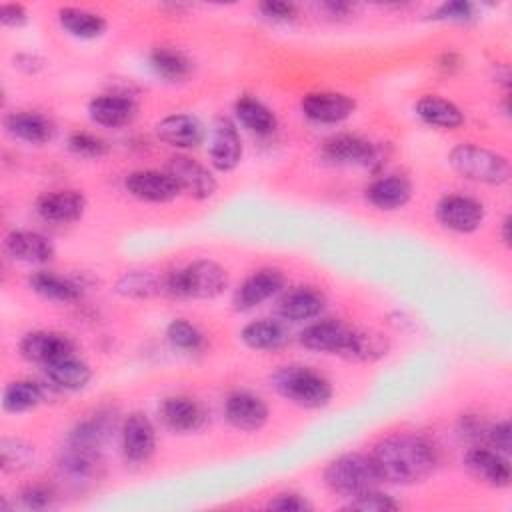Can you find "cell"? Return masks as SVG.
I'll return each instance as SVG.
<instances>
[{"label": "cell", "instance_id": "cell-1", "mask_svg": "<svg viewBox=\"0 0 512 512\" xmlns=\"http://www.w3.org/2000/svg\"><path fill=\"white\" fill-rule=\"evenodd\" d=\"M370 458L380 480L392 484L420 482L436 466L434 446L416 434H394L380 440Z\"/></svg>", "mask_w": 512, "mask_h": 512}, {"label": "cell", "instance_id": "cell-2", "mask_svg": "<svg viewBox=\"0 0 512 512\" xmlns=\"http://www.w3.org/2000/svg\"><path fill=\"white\" fill-rule=\"evenodd\" d=\"M280 396L302 408H324L332 398L330 382L308 366H282L272 374Z\"/></svg>", "mask_w": 512, "mask_h": 512}, {"label": "cell", "instance_id": "cell-3", "mask_svg": "<svg viewBox=\"0 0 512 512\" xmlns=\"http://www.w3.org/2000/svg\"><path fill=\"white\" fill-rule=\"evenodd\" d=\"M228 286V272L212 260H196L166 276V292L176 298H216Z\"/></svg>", "mask_w": 512, "mask_h": 512}, {"label": "cell", "instance_id": "cell-4", "mask_svg": "<svg viewBox=\"0 0 512 512\" xmlns=\"http://www.w3.org/2000/svg\"><path fill=\"white\" fill-rule=\"evenodd\" d=\"M324 482L334 494L356 498L368 490H374L382 480L370 456L342 454L326 466Z\"/></svg>", "mask_w": 512, "mask_h": 512}, {"label": "cell", "instance_id": "cell-5", "mask_svg": "<svg viewBox=\"0 0 512 512\" xmlns=\"http://www.w3.org/2000/svg\"><path fill=\"white\" fill-rule=\"evenodd\" d=\"M450 166L464 178L500 186L510 180V162L506 156L476 144H458L448 156Z\"/></svg>", "mask_w": 512, "mask_h": 512}, {"label": "cell", "instance_id": "cell-6", "mask_svg": "<svg viewBox=\"0 0 512 512\" xmlns=\"http://www.w3.org/2000/svg\"><path fill=\"white\" fill-rule=\"evenodd\" d=\"M320 154L326 162L344 164V166L360 164V166L372 168L376 164H382V160H384L380 146H376L360 136H354V134H338V136L328 138L322 144Z\"/></svg>", "mask_w": 512, "mask_h": 512}, {"label": "cell", "instance_id": "cell-7", "mask_svg": "<svg viewBox=\"0 0 512 512\" xmlns=\"http://www.w3.org/2000/svg\"><path fill=\"white\" fill-rule=\"evenodd\" d=\"M484 206L476 198L464 194H448L436 204V218L438 222L460 234H468L480 228L484 222Z\"/></svg>", "mask_w": 512, "mask_h": 512}, {"label": "cell", "instance_id": "cell-8", "mask_svg": "<svg viewBox=\"0 0 512 512\" xmlns=\"http://www.w3.org/2000/svg\"><path fill=\"white\" fill-rule=\"evenodd\" d=\"M166 172L176 180L182 192L196 200H206L214 196L218 188V182L212 176V172H208V168H204L200 162L184 154L172 156L166 164Z\"/></svg>", "mask_w": 512, "mask_h": 512}, {"label": "cell", "instance_id": "cell-9", "mask_svg": "<svg viewBox=\"0 0 512 512\" xmlns=\"http://www.w3.org/2000/svg\"><path fill=\"white\" fill-rule=\"evenodd\" d=\"M208 154H210V164L220 172H230L240 164L242 140L236 124L230 118L218 116L214 120Z\"/></svg>", "mask_w": 512, "mask_h": 512}, {"label": "cell", "instance_id": "cell-10", "mask_svg": "<svg viewBox=\"0 0 512 512\" xmlns=\"http://www.w3.org/2000/svg\"><path fill=\"white\" fill-rule=\"evenodd\" d=\"M126 190L144 202H154V204H164L174 200L182 190L176 184V180L164 170H136L130 172L124 180Z\"/></svg>", "mask_w": 512, "mask_h": 512}, {"label": "cell", "instance_id": "cell-11", "mask_svg": "<svg viewBox=\"0 0 512 512\" xmlns=\"http://www.w3.org/2000/svg\"><path fill=\"white\" fill-rule=\"evenodd\" d=\"M20 354L28 362L46 366L58 358L74 354V344L66 334L52 330H34L24 334V338L20 340Z\"/></svg>", "mask_w": 512, "mask_h": 512}, {"label": "cell", "instance_id": "cell-12", "mask_svg": "<svg viewBox=\"0 0 512 512\" xmlns=\"http://www.w3.org/2000/svg\"><path fill=\"white\" fill-rule=\"evenodd\" d=\"M300 108L306 118L320 124H338L352 116L356 100L342 92H310L302 98Z\"/></svg>", "mask_w": 512, "mask_h": 512}, {"label": "cell", "instance_id": "cell-13", "mask_svg": "<svg viewBox=\"0 0 512 512\" xmlns=\"http://www.w3.org/2000/svg\"><path fill=\"white\" fill-rule=\"evenodd\" d=\"M284 288V274L278 268H260L250 274L234 294L236 310H252Z\"/></svg>", "mask_w": 512, "mask_h": 512}, {"label": "cell", "instance_id": "cell-14", "mask_svg": "<svg viewBox=\"0 0 512 512\" xmlns=\"http://www.w3.org/2000/svg\"><path fill=\"white\" fill-rule=\"evenodd\" d=\"M156 448V430L144 412H132L122 424V452L130 462H146Z\"/></svg>", "mask_w": 512, "mask_h": 512}, {"label": "cell", "instance_id": "cell-15", "mask_svg": "<svg viewBox=\"0 0 512 512\" xmlns=\"http://www.w3.org/2000/svg\"><path fill=\"white\" fill-rule=\"evenodd\" d=\"M224 416L234 428L242 432H256L268 422L270 410L260 396L250 392H234L224 402Z\"/></svg>", "mask_w": 512, "mask_h": 512}, {"label": "cell", "instance_id": "cell-16", "mask_svg": "<svg viewBox=\"0 0 512 512\" xmlns=\"http://www.w3.org/2000/svg\"><path fill=\"white\" fill-rule=\"evenodd\" d=\"M36 212L42 220L54 224H70L84 216L86 198L78 190L46 192L36 202Z\"/></svg>", "mask_w": 512, "mask_h": 512}, {"label": "cell", "instance_id": "cell-17", "mask_svg": "<svg viewBox=\"0 0 512 512\" xmlns=\"http://www.w3.org/2000/svg\"><path fill=\"white\" fill-rule=\"evenodd\" d=\"M160 418L176 434H190L204 426L206 412L202 404L190 396H170L160 404Z\"/></svg>", "mask_w": 512, "mask_h": 512}, {"label": "cell", "instance_id": "cell-18", "mask_svg": "<svg viewBox=\"0 0 512 512\" xmlns=\"http://www.w3.org/2000/svg\"><path fill=\"white\" fill-rule=\"evenodd\" d=\"M352 336V328L338 320H320L306 326L300 332V344L314 352L340 354L346 350L348 340Z\"/></svg>", "mask_w": 512, "mask_h": 512}, {"label": "cell", "instance_id": "cell-19", "mask_svg": "<svg viewBox=\"0 0 512 512\" xmlns=\"http://www.w3.org/2000/svg\"><path fill=\"white\" fill-rule=\"evenodd\" d=\"M156 136L168 146L190 150L202 144L204 126L196 116L172 114L156 124Z\"/></svg>", "mask_w": 512, "mask_h": 512}, {"label": "cell", "instance_id": "cell-20", "mask_svg": "<svg viewBox=\"0 0 512 512\" xmlns=\"http://www.w3.org/2000/svg\"><path fill=\"white\" fill-rule=\"evenodd\" d=\"M464 466L470 470V474L490 486L506 488L510 484V464L496 450L480 446L472 448L464 456Z\"/></svg>", "mask_w": 512, "mask_h": 512}, {"label": "cell", "instance_id": "cell-21", "mask_svg": "<svg viewBox=\"0 0 512 512\" xmlns=\"http://www.w3.org/2000/svg\"><path fill=\"white\" fill-rule=\"evenodd\" d=\"M136 112V102L126 94H102L92 98L88 104V114L92 122L106 128H120L130 124Z\"/></svg>", "mask_w": 512, "mask_h": 512}, {"label": "cell", "instance_id": "cell-22", "mask_svg": "<svg viewBox=\"0 0 512 512\" xmlns=\"http://www.w3.org/2000/svg\"><path fill=\"white\" fill-rule=\"evenodd\" d=\"M6 252L20 262H28V264H46L54 258V246L52 242L38 234V232H30V230H14L6 236Z\"/></svg>", "mask_w": 512, "mask_h": 512}, {"label": "cell", "instance_id": "cell-23", "mask_svg": "<svg viewBox=\"0 0 512 512\" xmlns=\"http://www.w3.org/2000/svg\"><path fill=\"white\" fill-rule=\"evenodd\" d=\"M276 310L284 320H310L324 310V296L310 286H294L282 294Z\"/></svg>", "mask_w": 512, "mask_h": 512}, {"label": "cell", "instance_id": "cell-24", "mask_svg": "<svg viewBox=\"0 0 512 512\" xmlns=\"http://www.w3.org/2000/svg\"><path fill=\"white\" fill-rule=\"evenodd\" d=\"M410 196H412V184L406 176H400V174H388V176L376 178L366 188V200L378 210H398L404 204H408Z\"/></svg>", "mask_w": 512, "mask_h": 512}, {"label": "cell", "instance_id": "cell-25", "mask_svg": "<svg viewBox=\"0 0 512 512\" xmlns=\"http://www.w3.org/2000/svg\"><path fill=\"white\" fill-rule=\"evenodd\" d=\"M4 126L14 138L28 144H36V146L50 142L56 132L52 120H48L40 112H28V110L8 114L4 120Z\"/></svg>", "mask_w": 512, "mask_h": 512}, {"label": "cell", "instance_id": "cell-26", "mask_svg": "<svg viewBox=\"0 0 512 512\" xmlns=\"http://www.w3.org/2000/svg\"><path fill=\"white\" fill-rule=\"evenodd\" d=\"M240 338L252 350L274 352L288 344L290 334L282 322L270 320V318H260V320L246 324L240 332Z\"/></svg>", "mask_w": 512, "mask_h": 512}, {"label": "cell", "instance_id": "cell-27", "mask_svg": "<svg viewBox=\"0 0 512 512\" xmlns=\"http://www.w3.org/2000/svg\"><path fill=\"white\" fill-rule=\"evenodd\" d=\"M44 372L52 382V386L62 390H82L92 380L90 366L84 360L76 358L74 354L46 364Z\"/></svg>", "mask_w": 512, "mask_h": 512}, {"label": "cell", "instance_id": "cell-28", "mask_svg": "<svg viewBox=\"0 0 512 512\" xmlns=\"http://www.w3.org/2000/svg\"><path fill=\"white\" fill-rule=\"evenodd\" d=\"M416 114L422 122H426L428 126H436V128H446V130H454L458 126H462L464 122V114L462 110L436 94H426L416 102Z\"/></svg>", "mask_w": 512, "mask_h": 512}, {"label": "cell", "instance_id": "cell-29", "mask_svg": "<svg viewBox=\"0 0 512 512\" xmlns=\"http://www.w3.org/2000/svg\"><path fill=\"white\" fill-rule=\"evenodd\" d=\"M28 286L32 292H36L38 296L52 300V302L68 304V302H76L82 296V290L76 282H72L70 278H64V276H58L54 272H46V270L34 272L28 278Z\"/></svg>", "mask_w": 512, "mask_h": 512}, {"label": "cell", "instance_id": "cell-30", "mask_svg": "<svg viewBox=\"0 0 512 512\" xmlns=\"http://www.w3.org/2000/svg\"><path fill=\"white\" fill-rule=\"evenodd\" d=\"M390 352V340L382 332L376 330H354L348 340L344 358L354 362H376Z\"/></svg>", "mask_w": 512, "mask_h": 512}, {"label": "cell", "instance_id": "cell-31", "mask_svg": "<svg viewBox=\"0 0 512 512\" xmlns=\"http://www.w3.org/2000/svg\"><path fill=\"white\" fill-rule=\"evenodd\" d=\"M58 22L60 26L74 38L80 40H92L106 32V20L100 14H94L90 10L66 6L58 10Z\"/></svg>", "mask_w": 512, "mask_h": 512}, {"label": "cell", "instance_id": "cell-32", "mask_svg": "<svg viewBox=\"0 0 512 512\" xmlns=\"http://www.w3.org/2000/svg\"><path fill=\"white\" fill-rule=\"evenodd\" d=\"M150 68L166 82H184L194 72V62L180 50L156 48L150 52Z\"/></svg>", "mask_w": 512, "mask_h": 512}, {"label": "cell", "instance_id": "cell-33", "mask_svg": "<svg viewBox=\"0 0 512 512\" xmlns=\"http://www.w3.org/2000/svg\"><path fill=\"white\" fill-rule=\"evenodd\" d=\"M234 114L244 128H248L250 132H256V134H262V136L272 134L278 124L274 112L266 104H262L260 100H256L252 96L238 98L234 104Z\"/></svg>", "mask_w": 512, "mask_h": 512}, {"label": "cell", "instance_id": "cell-34", "mask_svg": "<svg viewBox=\"0 0 512 512\" xmlns=\"http://www.w3.org/2000/svg\"><path fill=\"white\" fill-rule=\"evenodd\" d=\"M116 292L124 298H152L166 292V278L144 270L124 272L116 282Z\"/></svg>", "mask_w": 512, "mask_h": 512}, {"label": "cell", "instance_id": "cell-35", "mask_svg": "<svg viewBox=\"0 0 512 512\" xmlns=\"http://www.w3.org/2000/svg\"><path fill=\"white\" fill-rule=\"evenodd\" d=\"M46 400V390L32 380H16L4 388L2 406L6 412H26Z\"/></svg>", "mask_w": 512, "mask_h": 512}, {"label": "cell", "instance_id": "cell-36", "mask_svg": "<svg viewBox=\"0 0 512 512\" xmlns=\"http://www.w3.org/2000/svg\"><path fill=\"white\" fill-rule=\"evenodd\" d=\"M34 446L20 438H2L0 442V464L6 472H18L32 464Z\"/></svg>", "mask_w": 512, "mask_h": 512}, {"label": "cell", "instance_id": "cell-37", "mask_svg": "<svg viewBox=\"0 0 512 512\" xmlns=\"http://www.w3.org/2000/svg\"><path fill=\"white\" fill-rule=\"evenodd\" d=\"M168 342L184 352H196L204 346V334L184 318H176L166 328Z\"/></svg>", "mask_w": 512, "mask_h": 512}, {"label": "cell", "instance_id": "cell-38", "mask_svg": "<svg viewBox=\"0 0 512 512\" xmlns=\"http://www.w3.org/2000/svg\"><path fill=\"white\" fill-rule=\"evenodd\" d=\"M348 510H360V512H392V510H398L400 504L388 496V494H382L378 492L376 488L374 490H368L356 498H350Z\"/></svg>", "mask_w": 512, "mask_h": 512}, {"label": "cell", "instance_id": "cell-39", "mask_svg": "<svg viewBox=\"0 0 512 512\" xmlns=\"http://www.w3.org/2000/svg\"><path fill=\"white\" fill-rule=\"evenodd\" d=\"M68 148H70V152H74L82 158H100L108 152L106 142L90 132H72L68 136Z\"/></svg>", "mask_w": 512, "mask_h": 512}, {"label": "cell", "instance_id": "cell-40", "mask_svg": "<svg viewBox=\"0 0 512 512\" xmlns=\"http://www.w3.org/2000/svg\"><path fill=\"white\" fill-rule=\"evenodd\" d=\"M432 20H444V22H466L474 18V4L456 0V2H444L440 4L432 14Z\"/></svg>", "mask_w": 512, "mask_h": 512}, {"label": "cell", "instance_id": "cell-41", "mask_svg": "<svg viewBox=\"0 0 512 512\" xmlns=\"http://www.w3.org/2000/svg\"><path fill=\"white\" fill-rule=\"evenodd\" d=\"M18 496H20L22 508H26V510H46V508H52L56 504L54 492L46 486H40V484L24 488Z\"/></svg>", "mask_w": 512, "mask_h": 512}, {"label": "cell", "instance_id": "cell-42", "mask_svg": "<svg viewBox=\"0 0 512 512\" xmlns=\"http://www.w3.org/2000/svg\"><path fill=\"white\" fill-rule=\"evenodd\" d=\"M266 508L276 510V512H306V510H312V504L302 494L282 492V494H276L266 504Z\"/></svg>", "mask_w": 512, "mask_h": 512}, {"label": "cell", "instance_id": "cell-43", "mask_svg": "<svg viewBox=\"0 0 512 512\" xmlns=\"http://www.w3.org/2000/svg\"><path fill=\"white\" fill-rule=\"evenodd\" d=\"M484 440H488V442L496 448V452L508 454V452H510V446H512L510 422H508V420H502V422H496L494 426H488Z\"/></svg>", "mask_w": 512, "mask_h": 512}, {"label": "cell", "instance_id": "cell-44", "mask_svg": "<svg viewBox=\"0 0 512 512\" xmlns=\"http://www.w3.org/2000/svg\"><path fill=\"white\" fill-rule=\"evenodd\" d=\"M258 10H260L266 18H270V20H278V22L294 20V18H296V14H298L294 4H290V2H272V0L262 2V4L258 6Z\"/></svg>", "mask_w": 512, "mask_h": 512}, {"label": "cell", "instance_id": "cell-45", "mask_svg": "<svg viewBox=\"0 0 512 512\" xmlns=\"http://www.w3.org/2000/svg\"><path fill=\"white\" fill-rule=\"evenodd\" d=\"M0 22L8 28H18L28 22V12L22 4H2L0 6Z\"/></svg>", "mask_w": 512, "mask_h": 512}, {"label": "cell", "instance_id": "cell-46", "mask_svg": "<svg viewBox=\"0 0 512 512\" xmlns=\"http://www.w3.org/2000/svg\"><path fill=\"white\" fill-rule=\"evenodd\" d=\"M16 62H18V68H26V72H36L42 68V60L32 54H20Z\"/></svg>", "mask_w": 512, "mask_h": 512}, {"label": "cell", "instance_id": "cell-47", "mask_svg": "<svg viewBox=\"0 0 512 512\" xmlns=\"http://www.w3.org/2000/svg\"><path fill=\"white\" fill-rule=\"evenodd\" d=\"M458 64H460V60H458L456 54H442L440 60H438V66H440L442 70H452V68H456Z\"/></svg>", "mask_w": 512, "mask_h": 512}, {"label": "cell", "instance_id": "cell-48", "mask_svg": "<svg viewBox=\"0 0 512 512\" xmlns=\"http://www.w3.org/2000/svg\"><path fill=\"white\" fill-rule=\"evenodd\" d=\"M326 8L330 10V14H336V16H342L350 10V4H344V2H328Z\"/></svg>", "mask_w": 512, "mask_h": 512}, {"label": "cell", "instance_id": "cell-49", "mask_svg": "<svg viewBox=\"0 0 512 512\" xmlns=\"http://www.w3.org/2000/svg\"><path fill=\"white\" fill-rule=\"evenodd\" d=\"M502 242L506 246L510 244V216H504V220H502Z\"/></svg>", "mask_w": 512, "mask_h": 512}]
</instances>
